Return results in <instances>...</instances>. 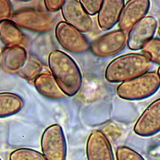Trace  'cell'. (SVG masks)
<instances>
[{
	"mask_svg": "<svg viewBox=\"0 0 160 160\" xmlns=\"http://www.w3.org/2000/svg\"><path fill=\"white\" fill-rule=\"evenodd\" d=\"M1 53L0 52V65H1Z\"/></svg>",
	"mask_w": 160,
	"mask_h": 160,
	"instance_id": "27",
	"label": "cell"
},
{
	"mask_svg": "<svg viewBox=\"0 0 160 160\" xmlns=\"http://www.w3.org/2000/svg\"><path fill=\"white\" fill-rule=\"evenodd\" d=\"M9 160H47L43 153L27 148L14 150L9 155Z\"/></svg>",
	"mask_w": 160,
	"mask_h": 160,
	"instance_id": "19",
	"label": "cell"
},
{
	"mask_svg": "<svg viewBox=\"0 0 160 160\" xmlns=\"http://www.w3.org/2000/svg\"><path fill=\"white\" fill-rule=\"evenodd\" d=\"M24 40L22 31L13 21H0V40L6 46L20 45Z\"/></svg>",
	"mask_w": 160,
	"mask_h": 160,
	"instance_id": "17",
	"label": "cell"
},
{
	"mask_svg": "<svg viewBox=\"0 0 160 160\" xmlns=\"http://www.w3.org/2000/svg\"><path fill=\"white\" fill-rule=\"evenodd\" d=\"M55 34L60 45L70 52L82 54L90 49V43L83 33L66 22L57 25Z\"/></svg>",
	"mask_w": 160,
	"mask_h": 160,
	"instance_id": "7",
	"label": "cell"
},
{
	"mask_svg": "<svg viewBox=\"0 0 160 160\" xmlns=\"http://www.w3.org/2000/svg\"><path fill=\"white\" fill-rule=\"evenodd\" d=\"M158 34L160 36V27L158 28Z\"/></svg>",
	"mask_w": 160,
	"mask_h": 160,
	"instance_id": "26",
	"label": "cell"
},
{
	"mask_svg": "<svg viewBox=\"0 0 160 160\" xmlns=\"http://www.w3.org/2000/svg\"><path fill=\"white\" fill-rule=\"evenodd\" d=\"M160 88L157 72L149 71L135 78L120 83L116 89L118 96L127 101H140L153 95Z\"/></svg>",
	"mask_w": 160,
	"mask_h": 160,
	"instance_id": "3",
	"label": "cell"
},
{
	"mask_svg": "<svg viewBox=\"0 0 160 160\" xmlns=\"http://www.w3.org/2000/svg\"><path fill=\"white\" fill-rule=\"evenodd\" d=\"M88 160H115L111 143L101 130H95L89 135L86 143Z\"/></svg>",
	"mask_w": 160,
	"mask_h": 160,
	"instance_id": "12",
	"label": "cell"
},
{
	"mask_svg": "<svg viewBox=\"0 0 160 160\" xmlns=\"http://www.w3.org/2000/svg\"><path fill=\"white\" fill-rule=\"evenodd\" d=\"M124 0H104L98 14V22L103 31H109L119 22Z\"/></svg>",
	"mask_w": 160,
	"mask_h": 160,
	"instance_id": "13",
	"label": "cell"
},
{
	"mask_svg": "<svg viewBox=\"0 0 160 160\" xmlns=\"http://www.w3.org/2000/svg\"><path fill=\"white\" fill-rule=\"evenodd\" d=\"M12 15V8L10 1L0 0V21L8 20Z\"/></svg>",
	"mask_w": 160,
	"mask_h": 160,
	"instance_id": "23",
	"label": "cell"
},
{
	"mask_svg": "<svg viewBox=\"0 0 160 160\" xmlns=\"http://www.w3.org/2000/svg\"><path fill=\"white\" fill-rule=\"evenodd\" d=\"M157 27L158 22L153 16H145L128 32V48L132 51L142 49L144 45L153 38Z\"/></svg>",
	"mask_w": 160,
	"mask_h": 160,
	"instance_id": "9",
	"label": "cell"
},
{
	"mask_svg": "<svg viewBox=\"0 0 160 160\" xmlns=\"http://www.w3.org/2000/svg\"><path fill=\"white\" fill-rule=\"evenodd\" d=\"M64 0H45V8L49 12H56L63 7Z\"/></svg>",
	"mask_w": 160,
	"mask_h": 160,
	"instance_id": "24",
	"label": "cell"
},
{
	"mask_svg": "<svg viewBox=\"0 0 160 160\" xmlns=\"http://www.w3.org/2000/svg\"><path fill=\"white\" fill-rule=\"evenodd\" d=\"M157 73H158V76H159V78H160V67L158 68V71H157Z\"/></svg>",
	"mask_w": 160,
	"mask_h": 160,
	"instance_id": "25",
	"label": "cell"
},
{
	"mask_svg": "<svg viewBox=\"0 0 160 160\" xmlns=\"http://www.w3.org/2000/svg\"><path fill=\"white\" fill-rule=\"evenodd\" d=\"M62 13L65 22L80 32H89L92 30L93 19L79 0H64Z\"/></svg>",
	"mask_w": 160,
	"mask_h": 160,
	"instance_id": "8",
	"label": "cell"
},
{
	"mask_svg": "<svg viewBox=\"0 0 160 160\" xmlns=\"http://www.w3.org/2000/svg\"><path fill=\"white\" fill-rule=\"evenodd\" d=\"M0 160H1V158H0Z\"/></svg>",
	"mask_w": 160,
	"mask_h": 160,
	"instance_id": "28",
	"label": "cell"
},
{
	"mask_svg": "<svg viewBox=\"0 0 160 160\" xmlns=\"http://www.w3.org/2000/svg\"><path fill=\"white\" fill-rule=\"evenodd\" d=\"M152 67L151 61L143 54H126L116 57L108 64L105 78L111 83H122L149 72Z\"/></svg>",
	"mask_w": 160,
	"mask_h": 160,
	"instance_id": "2",
	"label": "cell"
},
{
	"mask_svg": "<svg viewBox=\"0 0 160 160\" xmlns=\"http://www.w3.org/2000/svg\"><path fill=\"white\" fill-rule=\"evenodd\" d=\"M34 85L41 95L48 99H59L64 97V93L51 74L41 73L34 81Z\"/></svg>",
	"mask_w": 160,
	"mask_h": 160,
	"instance_id": "15",
	"label": "cell"
},
{
	"mask_svg": "<svg viewBox=\"0 0 160 160\" xmlns=\"http://www.w3.org/2000/svg\"><path fill=\"white\" fill-rule=\"evenodd\" d=\"M11 20L18 27L40 33L50 32L55 24V19L51 14L32 8L16 10L11 16Z\"/></svg>",
	"mask_w": 160,
	"mask_h": 160,
	"instance_id": "4",
	"label": "cell"
},
{
	"mask_svg": "<svg viewBox=\"0 0 160 160\" xmlns=\"http://www.w3.org/2000/svg\"><path fill=\"white\" fill-rule=\"evenodd\" d=\"M128 34L118 30L107 32L93 40L90 44L89 50L92 54L99 58L114 56L127 45Z\"/></svg>",
	"mask_w": 160,
	"mask_h": 160,
	"instance_id": "6",
	"label": "cell"
},
{
	"mask_svg": "<svg viewBox=\"0 0 160 160\" xmlns=\"http://www.w3.org/2000/svg\"><path fill=\"white\" fill-rule=\"evenodd\" d=\"M134 131L142 137H152L160 132V98L144 110L134 125Z\"/></svg>",
	"mask_w": 160,
	"mask_h": 160,
	"instance_id": "10",
	"label": "cell"
},
{
	"mask_svg": "<svg viewBox=\"0 0 160 160\" xmlns=\"http://www.w3.org/2000/svg\"><path fill=\"white\" fill-rule=\"evenodd\" d=\"M24 107V100L18 95L11 92L0 93V118L16 114Z\"/></svg>",
	"mask_w": 160,
	"mask_h": 160,
	"instance_id": "16",
	"label": "cell"
},
{
	"mask_svg": "<svg viewBox=\"0 0 160 160\" xmlns=\"http://www.w3.org/2000/svg\"><path fill=\"white\" fill-rule=\"evenodd\" d=\"M28 57L26 49L20 46L8 47L1 54V65L8 72H18L24 66Z\"/></svg>",
	"mask_w": 160,
	"mask_h": 160,
	"instance_id": "14",
	"label": "cell"
},
{
	"mask_svg": "<svg viewBox=\"0 0 160 160\" xmlns=\"http://www.w3.org/2000/svg\"><path fill=\"white\" fill-rule=\"evenodd\" d=\"M52 75L64 95H76L82 85V76L78 65L71 57L62 51L55 49L48 57Z\"/></svg>",
	"mask_w": 160,
	"mask_h": 160,
	"instance_id": "1",
	"label": "cell"
},
{
	"mask_svg": "<svg viewBox=\"0 0 160 160\" xmlns=\"http://www.w3.org/2000/svg\"><path fill=\"white\" fill-rule=\"evenodd\" d=\"M151 8L149 0H129L124 5L118 22L119 30L128 32L146 16Z\"/></svg>",
	"mask_w": 160,
	"mask_h": 160,
	"instance_id": "11",
	"label": "cell"
},
{
	"mask_svg": "<svg viewBox=\"0 0 160 160\" xmlns=\"http://www.w3.org/2000/svg\"><path fill=\"white\" fill-rule=\"evenodd\" d=\"M43 65L36 57L30 55L22 68L17 72L18 74L27 81H32L38 77L42 71Z\"/></svg>",
	"mask_w": 160,
	"mask_h": 160,
	"instance_id": "18",
	"label": "cell"
},
{
	"mask_svg": "<svg viewBox=\"0 0 160 160\" xmlns=\"http://www.w3.org/2000/svg\"><path fill=\"white\" fill-rule=\"evenodd\" d=\"M116 156L117 160H146L139 153L126 146H119Z\"/></svg>",
	"mask_w": 160,
	"mask_h": 160,
	"instance_id": "21",
	"label": "cell"
},
{
	"mask_svg": "<svg viewBox=\"0 0 160 160\" xmlns=\"http://www.w3.org/2000/svg\"><path fill=\"white\" fill-rule=\"evenodd\" d=\"M80 2L90 16L98 14L101 8L102 0H80Z\"/></svg>",
	"mask_w": 160,
	"mask_h": 160,
	"instance_id": "22",
	"label": "cell"
},
{
	"mask_svg": "<svg viewBox=\"0 0 160 160\" xmlns=\"http://www.w3.org/2000/svg\"><path fill=\"white\" fill-rule=\"evenodd\" d=\"M142 52L152 63L160 66V39L155 38L148 42L142 48Z\"/></svg>",
	"mask_w": 160,
	"mask_h": 160,
	"instance_id": "20",
	"label": "cell"
},
{
	"mask_svg": "<svg viewBox=\"0 0 160 160\" xmlns=\"http://www.w3.org/2000/svg\"><path fill=\"white\" fill-rule=\"evenodd\" d=\"M41 149L47 160H66V140L60 125L53 124L44 131L41 138Z\"/></svg>",
	"mask_w": 160,
	"mask_h": 160,
	"instance_id": "5",
	"label": "cell"
}]
</instances>
